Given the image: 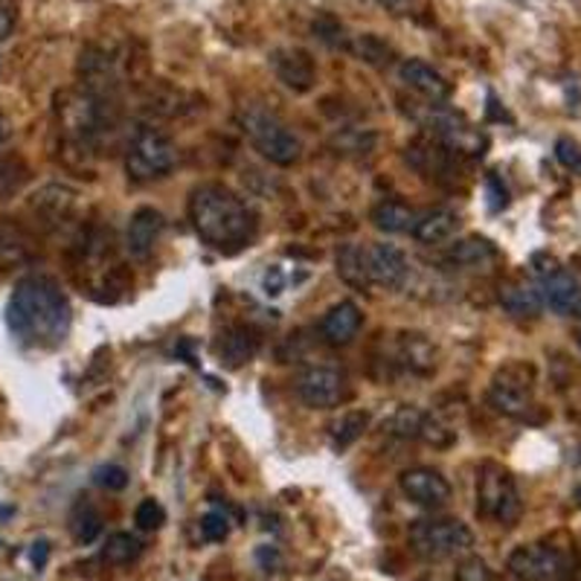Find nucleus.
Masks as SVG:
<instances>
[{
    "mask_svg": "<svg viewBox=\"0 0 581 581\" xmlns=\"http://www.w3.org/2000/svg\"><path fill=\"white\" fill-rule=\"evenodd\" d=\"M134 523H137L143 532H155L166 523V509L157 504L155 497H146V500H139V506L134 509Z\"/></svg>",
    "mask_w": 581,
    "mask_h": 581,
    "instance_id": "473e14b6",
    "label": "nucleus"
},
{
    "mask_svg": "<svg viewBox=\"0 0 581 581\" xmlns=\"http://www.w3.org/2000/svg\"><path fill=\"white\" fill-rule=\"evenodd\" d=\"M509 573L520 581H558L564 575V558L543 543H523L509 556Z\"/></svg>",
    "mask_w": 581,
    "mask_h": 581,
    "instance_id": "9b49d317",
    "label": "nucleus"
},
{
    "mask_svg": "<svg viewBox=\"0 0 581 581\" xmlns=\"http://www.w3.org/2000/svg\"><path fill=\"white\" fill-rule=\"evenodd\" d=\"M46 556H50V541H44V538H41V541L32 543L30 558H32V564H35V570H44Z\"/></svg>",
    "mask_w": 581,
    "mask_h": 581,
    "instance_id": "79ce46f5",
    "label": "nucleus"
},
{
    "mask_svg": "<svg viewBox=\"0 0 581 581\" xmlns=\"http://www.w3.org/2000/svg\"><path fill=\"white\" fill-rule=\"evenodd\" d=\"M375 146V134L361 128H343L332 137V148L338 155H370Z\"/></svg>",
    "mask_w": 581,
    "mask_h": 581,
    "instance_id": "2f4dec72",
    "label": "nucleus"
},
{
    "mask_svg": "<svg viewBox=\"0 0 581 581\" xmlns=\"http://www.w3.org/2000/svg\"><path fill=\"white\" fill-rule=\"evenodd\" d=\"M262 286H264V294H271V297L282 294V271H279V268H271V271L264 273Z\"/></svg>",
    "mask_w": 581,
    "mask_h": 581,
    "instance_id": "a19ab883",
    "label": "nucleus"
},
{
    "mask_svg": "<svg viewBox=\"0 0 581 581\" xmlns=\"http://www.w3.org/2000/svg\"><path fill=\"white\" fill-rule=\"evenodd\" d=\"M7 325L21 346L55 349L68 341L73 309L53 277L32 273L23 277L9 297Z\"/></svg>",
    "mask_w": 581,
    "mask_h": 581,
    "instance_id": "f257e3e1",
    "label": "nucleus"
},
{
    "mask_svg": "<svg viewBox=\"0 0 581 581\" xmlns=\"http://www.w3.org/2000/svg\"><path fill=\"white\" fill-rule=\"evenodd\" d=\"M346 50L355 55V59H361V62L372 64V68H384V64L393 59V50H390V44H384V41H381L378 35H372V32H366V35H357L355 41H349Z\"/></svg>",
    "mask_w": 581,
    "mask_h": 581,
    "instance_id": "c756f323",
    "label": "nucleus"
},
{
    "mask_svg": "<svg viewBox=\"0 0 581 581\" xmlns=\"http://www.w3.org/2000/svg\"><path fill=\"white\" fill-rule=\"evenodd\" d=\"M398 486H402L404 497L413 500L416 506H425V509H439L450 500V483L442 477L436 468H407L398 477Z\"/></svg>",
    "mask_w": 581,
    "mask_h": 581,
    "instance_id": "4468645a",
    "label": "nucleus"
},
{
    "mask_svg": "<svg viewBox=\"0 0 581 581\" xmlns=\"http://www.w3.org/2000/svg\"><path fill=\"white\" fill-rule=\"evenodd\" d=\"M459 227V216L454 209H434V212H427L416 221L413 227V236L422 245H442V241L454 239V232Z\"/></svg>",
    "mask_w": 581,
    "mask_h": 581,
    "instance_id": "4be33fe9",
    "label": "nucleus"
},
{
    "mask_svg": "<svg viewBox=\"0 0 581 581\" xmlns=\"http://www.w3.org/2000/svg\"><path fill=\"white\" fill-rule=\"evenodd\" d=\"M529 268L543 297V305H550L556 314H564V318H581V282L558 262L556 256L535 253Z\"/></svg>",
    "mask_w": 581,
    "mask_h": 581,
    "instance_id": "6e6552de",
    "label": "nucleus"
},
{
    "mask_svg": "<svg viewBox=\"0 0 581 581\" xmlns=\"http://www.w3.org/2000/svg\"><path fill=\"white\" fill-rule=\"evenodd\" d=\"M486 195H488V209H491V212H500V209L509 204V193H506V186L500 184L497 175H488L486 178Z\"/></svg>",
    "mask_w": 581,
    "mask_h": 581,
    "instance_id": "ea45409f",
    "label": "nucleus"
},
{
    "mask_svg": "<svg viewBox=\"0 0 581 581\" xmlns=\"http://www.w3.org/2000/svg\"><path fill=\"white\" fill-rule=\"evenodd\" d=\"M163 230H166V218L160 209L139 207L125 227V250L132 253V259L146 262L148 256L155 253L157 241H160Z\"/></svg>",
    "mask_w": 581,
    "mask_h": 581,
    "instance_id": "2eb2a0df",
    "label": "nucleus"
},
{
    "mask_svg": "<svg viewBox=\"0 0 581 581\" xmlns=\"http://www.w3.org/2000/svg\"><path fill=\"white\" fill-rule=\"evenodd\" d=\"M413 552L425 561H445L471 552L474 532L457 518H422L407 532Z\"/></svg>",
    "mask_w": 581,
    "mask_h": 581,
    "instance_id": "423d86ee",
    "label": "nucleus"
},
{
    "mask_svg": "<svg viewBox=\"0 0 581 581\" xmlns=\"http://www.w3.org/2000/svg\"><path fill=\"white\" fill-rule=\"evenodd\" d=\"M27 256V239L18 230L0 227V264L21 262Z\"/></svg>",
    "mask_w": 581,
    "mask_h": 581,
    "instance_id": "f704fd0d",
    "label": "nucleus"
},
{
    "mask_svg": "<svg viewBox=\"0 0 581 581\" xmlns=\"http://www.w3.org/2000/svg\"><path fill=\"white\" fill-rule=\"evenodd\" d=\"M370 427V413L364 411H349L343 413L341 422H334L332 427V442L334 448H349V445H355L361 436H364V430Z\"/></svg>",
    "mask_w": 581,
    "mask_h": 581,
    "instance_id": "c85d7f7f",
    "label": "nucleus"
},
{
    "mask_svg": "<svg viewBox=\"0 0 581 581\" xmlns=\"http://www.w3.org/2000/svg\"><path fill=\"white\" fill-rule=\"evenodd\" d=\"M416 212L413 207L402 201H381L378 207L372 209V225L378 227L381 232H407L416 227Z\"/></svg>",
    "mask_w": 581,
    "mask_h": 581,
    "instance_id": "5701e85b",
    "label": "nucleus"
},
{
    "mask_svg": "<svg viewBox=\"0 0 581 581\" xmlns=\"http://www.w3.org/2000/svg\"><path fill=\"white\" fill-rule=\"evenodd\" d=\"M457 581H491V573L483 558H465L457 567Z\"/></svg>",
    "mask_w": 581,
    "mask_h": 581,
    "instance_id": "58836bf2",
    "label": "nucleus"
},
{
    "mask_svg": "<svg viewBox=\"0 0 581 581\" xmlns=\"http://www.w3.org/2000/svg\"><path fill=\"white\" fill-rule=\"evenodd\" d=\"M93 483L100 488H108V491H123L128 486V471H125L123 465H100L96 471H93Z\"/></svg>",
    "mask_w": 581,
    "mask_h": 581,
    "instance_id": "e433bc0d",
    "label": "nucleus"
},
{
    "mask_svg": "<svg viewBox=\"0 0 581 581\" xmlns=\"http://www.w3.org/2000/svg\"><path fill=\"white\" fill-rule=\"evenodd\" d=\"M311 30H314V35H318V39L323 41V44H329V46H349L346 32H343V23L338 21V18L320 15L318 21L311 23Z\"/></svg>",
    "mask_w": 581,
    "mask_h": 581,
    "instance_id": "72a5a7b5",
    "label": "nucleus"
},
{
    "mask_svg": "<svg viewBox=\"0 0 581 581\" xmlns=\"http://www.w3.org/2000/svg\"><path fill=\"white\" fill-rule=\"evenodd\" d=\"M361 323H364V314H361L355 302L341 300L334 302L332 309L323 314L320 334H323V341L329 346H349L357 338V332H361Z\"/></svg>",
    "mask_w": 581,
    "mask_h": 581,
    "instance_id": "6ab92c4d",
    "label": "nucleus"
},
{
    "mask_svg": "<svg viewBox=\"0 0 581 581\" xmlns=\"http://www.w3.org/2000/svg\"><path fill=\"white\" fill-rule=\"evenodd\" d=\"M477 511L483 518L497 520L500 527H515L523 515L518 483L500 463H483L477 480Z\"/></svg>",
    "mask_w": 581,
    "mask_h": 581,
    "instance_id": "0eeeda50",
    "label": "nucleus"
},
{
    "mask_svg": "<svg viewBox=\"0 0 581 581\" xmlns=\"http://www.w3.org/2000/svg\"><path fill=\"white\" fill-rule=\"evenodd\" d=\"M579 581H581V570H579Z\"/></svg>",
    "mask_w": 581,
    "mask_h": 581,
    "instance_id": "de8ad7c7",
    "label": "nucleus"
},
{
    "mask_svg": "<svg viewBox=\"0 0 581 581\" xmlns=\"http://www.w3.org/2000/svg\"><path fill=\"white\" fill-rule=\"evenodd\" d=\"M70 532L79 543H93L102 535V515L91 504H82L70 518Z\"/></svg>",
    "mask_w": 581,
    "mask_h": 581,
    "instance_id": "7c9ffc66",
    "label": "nucleus"
},
{
    "mask_svg": "<svg viewBox=\"0 0 581 581\" xmlns=\"http://www.w3.org/2000/svg\"><path fill=\"white\" fill-rule=\"evenodd\" d=\"M497 300H500V305L509 311L511 318L520 320L538 318L543 311L541 291H538L535 282H527V279H509V282H504L500 291H497Z\"/></svg>",
    "mask_w": 581,
    "mask_h": 581,
    "instance_id": "aec40b11",
    "label": "nucleus"
},
{
    "mask_svg": "<svg viewBox=\"0 0 581 581\" xmlns=\"http://www.w3.org/2000/svg\"><path fill=\"white\" fill-rule=\"evenodd\" d=\"M143 556V541L132 532H114L102 547V561L111 567H125Z\"/></svg>",
    "mask_w": 581,
    "mask_h": 581,
    "instance_id": "a878e982",
    "label": "nucleus"
},
{
    "mask_svg": "<svg viewBox=\"0 0 581 581\" xmlns=\"http://www.w3.org/2000/svg\"><path fill=\"white\" fill-rule=\"evenodd\" d=\"M297 395L314 411H332L349 398L346 375L332 366H311L297 381Z\"/></svg>",
    "mask_w": 581,
    "mask_h": 581,
    "instance_id": "9d476101",
    "label": "nucleus"
},
{
    "mask_svg": "<svg viewBox=\"0 0 581 581\" xmlns=\"http://www.w3.org/2000/svg\"><path fill=\"white\" fill-rule=\"evenodd\" d=\"M407 114L425 128L436 143L454 152V155H468V157H483L488 139L480 128H474L459 111L445 108V102H427V105H416L413 102Z\"/></svg>",
    "mask_w": 581,
    "mask_h": 581,
    "instance_id": "20e7f679",
    "label": "nucleus"
},
{
    "mask_svg": "<svg viewBox=\"0 0 581 581\" xmlns=\"http://www.w3.org/2000/svg\"><path fill=\"white\" fill-rule=\"evenodd\" d=\"M7 139H9V123H7V116L0 114V146H3Z\"/></svg>",
    "mask_w": 581,
    "mask_h": 581,
    "instance_id": "a18cd8bd",
    "label": "nucleus"
},
{
    "mask_svg": "<svg viewBox=\"0 0 581 581\" xmlns=\"http://www.w3.org/2000/svg\"><path fill=\"white\" fill-rule=\"evenodd\" d=\"M259 349V332L248 323H232L225 325V332L218 334L216 355L227 370H239L256 355Z\"/></svg>",
    "mask_w": 581,
    "mask_h": 581,
    "instance_id": "dca6fc26",
    "label": "nucleus"
},
{
    "mask_svg": "<svg viewBox=\"0 0 581 581\" xmlns=\"http://www.w3.org/2000/svg\"><path fill=\"white\" fill-rule=\"evenodd\" d=\"M398 79L404 85L411 87L413 93H418L427 102H448L450 100V82L442 76L439 70L430 68L422 59H404L398 68Z\"/></svg>",
    "mask_w": 581,
    "mask_h": 581,
    "instance_id": "f3484780",
    "label": "nucleus"
},
{
    "mask_svg": "<svg viewBox=\"0 0 581 581\" xmlns=\"http://www.w3.org/2000/svg\"><path fill=\"white\" fill-rule=\"evenodd\" d=\"M575 343H579V349H581V329H579V332H575Z\"/></svg>",
    "mask_w": 581,
    "mask_h": 581,
    "instance_id": "49530a36",
    "label": "nucleus"
},
{
    "mask_svg": "<svg viewBox=\"0 0 581 581\" xmlns=\"http://www.w3.org/2000/svg\"><path fill=\"white\" fill-rule=\"evenodd\" d=\"M268 62H271V70L277 73L279 82L294 93H309L318 82V64H314L309 50H302V46H277L268 55Z\"/></svg>",
    "mask_w": 581,
    "mask_h": 581,
    "instance_id": "ddd939ff",
    "label": "nucleus"
},
{
    "mask_svg": "<svg viewBox=\"0 0 581 581\" xmlns=\"http://www.w3.org/2000/svg\"><path fill=\"white\" fill-rule=\"evenodd\" d=\"M236 120H239L241 134L250 139V146L264 160H271L273 166H294L300 160V139L273 111L262 108V105H241Z\"/></svg>",
    "mask_w": 581,
    "mask_h": 581,
    "instance_id": "7ed1b4c3",
    "label": "nucleus"
},
{
    "mask_svg": "<svg viewBox=\"0 0 581 581\" xmlns=\"http://www.w3.org/2000/svg\"><path fill=\"white\" fill-rule=\"evenodd\" d=\"M338 277L346 282V286L364 291L370 288V277H366V250L357 248V245H343L338 250Z\"/></svg>",
    "mask_w": 581,
    "mask_h": 581,
    "instance_id": "393cba45",
    "label": "nucleus"
},
{
    "mask_svg": "<svg viewBox=\"0 0 581 581\" xmlns=\"http://www.w3.org/2000/svg\"><path fill=\"white\" fill-rule=\"evenodd\" d=\"M427 416H430V413L418 411V407H398V411L384 422V430L393 436H402V439H422Z\"/></svg>",
    "mask_w": 581,
    "mask_h": 581,
    "instance_id": "cd10ccee",
    "label": "nucleus"
},
{
    "mask_svg": "<svg viewBox=\"0 0 581 581\" xmlns=\"http://www.w3.org/2000/svg\"><path fill=\"white\" fill-rule=\"evenodd\" d=\"M12 27H15V15H12V9L0 7V44L12 35Z\"/></svg>",
    "mask_w": 581,
    "mask_h": 581,
    "instance_id": "37998d69",
    "label": "nucleus"
},
{
    "mask_svg": "<svg viewBox=\"0 0 581 581\" xmlns=\"http://www.w3.org/2000/svg\"><path fill=\"white\" fill-rule=\"evenodd\" d=\"M488 398L497 411L511 418H529L535 411V370L529 364H506L497 372Z\"/></svg>",
    "mask_w": 581,
    "mask_h": 581,
    "instance_id": "1a4fd4ad",
    "label": "nucleus"
},
{
    "mask_svg": "<svg viewBox=\"0 0 581 581\" xmlns=\"http://www.w3.org/2000/svg\"><path fill=\"white\" fill-rule=\"evenodd\" d=\"M556 160L570 169L573 175H581V146L570 137H558L556 139Z\"/></svg>",
    "mask_w": 581,
    "mask_h": 581,
    "instance_id": "4c0bfd02",
    "label": "nucleus"
},
{
    "mask_svg": "<svg viewBox=\"0 0 581 581\" xmlns=\"http://www.w3.org/2000/svg\"><path fill=\"white\" fill-rule=\"evenodd\" d=\"M178 166V146L155 125H139L125 152V172L134 184H152L166 178Z\"/></svg>",
    "mask_w": 581,
    "mask_h": 581,
    "instance_id": "39448f33",
    "label": "nucleus"
},
{
    "mask_svg": "<svg viewBox=\"0 0 581 581\" xmlns=\"http://www.w3.org/2000/svg\"><path fill=\"white\" fill-rule=\"evenodd\" d=\"M402 357L404 364L411 366L413 372H418V375H427V372H434L436 366V349L430 346V341H427L425 334H404Z\"/></svg>",
    "mask_w": 581,
    "mask_h": 581,
    "instance_id": "bb28decb",
    "label": "nucleus"
},
{
    "mask_svg": "<svg viewBox=\"0 0 581 581\" xmlns=\"http://www.w3.org/2000/svg\"><path fill=\"white\" fill-rule=\"evenodd\" d=\"M448 259L459 264V268H480V264L497 259V248L488 239H480V236H468V239L454 241Z\"/></svg>",
    "mask_w": 581,
    "mask_h": 581,
    "instance_id": "b1692460",
    "label": "nucleus"
},
{
    "mask_svg": "<svg viewBox=\"0 0 581 581\" xmlns=\"http://www.w3.org/2000/svg\"><path fill=\"white\" fill-rule=\"evenodd\" d=\"M32 212L44 227H59L73 216L76 207V189H70L68 184H46L39 193L32 195L30 201Z\"/></svg>",
    "mask_w": 581,
    "mask_h": 581,
    "instance_id": "a211bd4d",
    "label": "nucleus"
},
{
    "mask_svg": "<svg viewBox=\"0 0 581 581\" xmlns=\"http://www.w3.org/2000/svg\"><path fill=\"white\" fill-rule=\"evenodd\" d=\"M366 277H370V286H378L384 291H398V288L407 286L411 262L395 245L378 241V245L366 248Z\"/></svg>",
    "mask_w": 581,
    "mask_h": 581,
    "instance_id": "f8f14e48",
    "label": "nucleus"
},
{
    "mask_svg": "<svg viewBox=\"0 0 581 581\" xmlns=\"http://www.w3.org/2000/svg\"><path fill=\"white\" fill-rule=\"evenodd\" d=\"M189 221L198 239L221 253H236L256 239V212L225 184H201L189 193Z\"/></svg>",
    "mask_w": 581,
    "mask_h": 581,
    "instance_id": "f03ea898",
    "label": "nucleus"
},
{
    "mask_svg": "<svg viewBox=\"0 0 581 581\" xmlns=\"http://www.w3.org/2000/svg\"><path fill=\"white\" fill-rule=\"evenodd\" d=\"M198 529H201V538L207 543H225L227 535H230V520L221 511H207Z\"/></svg>",
    "mask_w": 581,
    "mask_h": 581,
    "instance_id": "c9c22d12",
    "label": "nucleus"
},
{
    "mask_svg": "<svg viewBox=\"0 0 581 581\" xmlns=\"http://www.w3.org/2000/svg\"><path fill=\"white\" fill-rule=\"evenodd\" d=\"M416 3L418 0H381V7L390 9V12H395V15H404V12H411Z\"/></svg>",
    "mask_w": 581,
    "mask_h": 581,
    "instance_id": "c03bdc74",
    "label": "nucleus"
},
{
    "mask_svg": "<svg viewBox=\"0 0 581 581\" xmlns=\"http://www.w3.org/2000/svg\"><path fill=\"white\" fill-rule=\"evenodd\" d=\"M454 152L436 143L434 137L430 139H416L407 146V163H411L413 169H418L425 178L430 180H442L448 178L450 172V160H454Z\"/></svg>",
    "mask_w": 581,
    "mask_h": 581,
    "instance_id": "412c9836",
    "label": "nucleus"
}]
</instances>
